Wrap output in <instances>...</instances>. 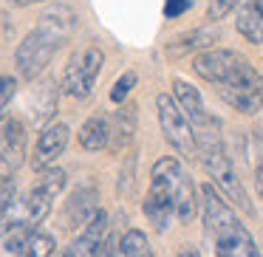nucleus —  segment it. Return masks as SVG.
I'll use <instances>...</instances> for the list:
<instances>
[{
	"label": "nucleus",
	"mask_w": 263,
	"mask_h": 257,
	"mask_svg": "<svg viewBox=\"0 0 263 257\" xmlns=\"http://www.w3.org/2000/svg\"><path fill=\"white\" fill-rule=\"evenodd\" d=\"M133 167H136V155H130V159L125 161V167H122V175H119V195L130 192V187H133Z\"/></svg>",
	"instance_id": "nucleus-25"
},
{
	"label": "nucleus",
	"mask_w": 263,
	"mask_h": 257,
	"mask_svg": "<svg viewBox=\"0 0 263 257\" xmlns=\"http://www.w3.org/2000/svg\"><path fill=\"white\" fill-rule=\"evenodd\" d=\"M80 144L91 153L108 147L110 144V122L105 116H91L85 125L80 127Z\"/></svg>",
	"instance_id": "nucleus-15"
},
{
	"label": "nucleus",
	"mask_w": 263,
	"mask_h": 257,
	"mask_svg": "<svg viewBox=\"0 0 263 257\" xmlns=\"http://www.w3.org/2000/svg\"><path fill=\"white\" fill-rule=\"evenodd\" d=\"M181 178H184V170L173 155H164L153 164L150 189H147V198H144V215L150 218V223L159 232H167L173 215H176V192Z\"/></svg>",
	"instance_id": "nucleus-5"
},
{
	"label": "nucleus",
	"mask_w": 263,
	"mask_h": 257,
	"mask_svg": "<svg viewBox=\"0 0 263 257\" xmlns=\"http://www.w3.org/2000/svg\"><path fill=\"white\" fill-rule=\"evenodd\" d=\"M255 6H257V12H260V17H263V0H255Z\"/></svg>",
	"instance_id": "nucleus-31"
},
{
	"label": "nucleus",
	"mask_w": 263,
	"mask_h": 257,
	"mask_svg": "<svg viewBox=\"0 0 263 257\" xmlns=\"http://www.w3.org/2000/svg\"><path fill=\"white\" fill-rule=\"evenodd\" d=\"M193 0H167V6H164V14L167 17H178V14L184 12V9L190 6Z\"/></svg>",
	"instance_id": "nucleus-28"
},
{
	"label": "nucleus",
	"mask_w": 263,
	"mask_h": 257,
	"mask_svg": "<svg viewBox=\"0 0 263 257\" xmlns=\"http://www.w3.org/2000/svg\"><path fill=\"white\" fill-rule=\"evenodd\" d=\"M26 161V125L20 119H6L0 127V175L12 178Z\"/></svg>",
	"instance_id": "nucleus-8"
},
{
	"label": "nucleus",
	"mask_w": 263,
	"mask_h": 257,
	"mask_svg": "<svg viewBox=\"0 0 263 257\" xmlns=\"http://www.w3.org/2000/svg\"><path fill=\"white\" fill-rule=\"evenodd\" d=\"M133 85H136V71H127V74H122L119 80L114 82V88H110V102L122 105L127 99V93L133 91Z\"/></svg>",
	"instance_id": "nucleus-22"
},
{
	"label": "nucleus",
	"mask_w": 263,
	"mask_h": 257,
	"mask_svg": "<svg viewBox=\"0 0 263 257\" xmlns=\"http://www.w3.org/2000/svg\"><path fill=\"white\" fill-rule=\"evenodd\" d=\"M235 26H238V31L249 43H257V46L263 43V17H260V12H257L255 0H252V3H243V6L238 9V20H235Z\"/></svg>",
	"instance_id": "nucleus-16"
},
{
	"label": "nucleus",
	"mask_w": 263,
	"mask_h": 257,
	"mask_svg": "<svg viewBox=\"0 0 263 257\" xmlns=\"http://www.w3.org/2000/svg\"><path fill=\"white\" fill-rule=\"evenodd\" d=\"M12 6H17V9H23V6H31V3H43V0H9Z\"/></svg>",
	"instance_id": "nucleus-30"
},
{
	"label": "nucleus",
	"mask_w": 263,
	"mask_h": 257,
	"mask_svg": "<svg viewBox=\"0 0 263 257\" xmlns=\"http://www.w3.org/2000/svg\"><path fill=\"white\" fill-rule=\"evenodd\" d=\"M116 257H153L147 234L139 232V229H127L116 243Z\"/></svg>",
	"instance_id": "nucleus-18"
},
{
	"label": "nucleus",
	"mask_w": 263,
	"mask_h": 257,
	"mask_svg": "<svg viewBox=\"0 0 263 257\" xmlns=\"http://www.w3.org/2000/svg\"><path fill=\"white\" fill-rule=\"evenodd\" d=\"M54 251H57V243H54L51 234L37 226L31 229L29 240H26V249H23V257H51Z\"/></svg>",
	"instance_id": "nucleus-20"
},
{
	"label": "nucleus",
	"mask_w": 263,
	"mask_h": 257,
	"mask_svg": "<svg viewBox=\"0 0 263 257\" xmlns=\"http://www.w3.org/2000/svg\"><path fill=\"white\" fill-rule=\"evenodd\" d=\"M31 229H34V226H20V229H14V232H9L6 238H3V249H6L9 254H23L26 240H29Z\"/></svg>",
	"instance_id": "nucleus-21"
},
{
	"label": "nucleus",
	"mask_w": 263,
	"mask_h": 257,
	"mask_svg": "<svg viewBox=\"0 0 263 257\" xmlns=\"http://www.w3.org/2000/svg\"><path fill=\"white\" fill-rule=\"evenodd\" d=\"M91 257H116V240L108 234V238H105L102 243L97 246V251H93Z\"/></svg>",
	"instance_id": "nucleus-27"
},
{
	"label": "nucleus",
	"mask_w": 263,
	"mask_h": 257,
	"mask_svg": "<svg viewBox=\"0 0 263 257\" xmlns=\"http://www.w3.org/2000/svg\"><path fill=\"white\" fill-rule=\"evenodd\" d=\"M173 96H176V102L181 105V110L187 113V119H190V125H193V130L215 119V116H212L210 110H206L204 96H201V93L195 91L193 85H190V82H184V80H173Z\"/></svg>",
	"instance_id": "nucleus-11"
},
{
	"label": "nucleus",
	"mask_w": 263,
	"mask_h": 257,
	"mask_svg": "<svg viewBox=\"0 0 263 257\" xmlns=\"http://www.w3.org/2000/svg\"><path fill=\"white\" fill-rule=\"evenodd\" d=\"M14 93H17L14 76H0V116H3V110H6L9 102L14 99Z\"/></svg>",
	"instance_id": "nucleus-24"
},
{
	"label": "nucleus",
	"mask_w": 263,
	"mask_h": 257,
	"mask_svg": "<svg viewBox=\"0 0 263 257\" xmlns=\"http://www.w3.org/2000/svg\"><path fill=\"white\" fill-rule=\"evenodd\" d=\"M240 3H243V0H210V3H206V20H210V23H218V20H223L235 6H240Z\"/></svg>",
	"instance_id": "nucleus-23"
},
{
	"label": "nucleus",
	"mask_w": 263,
	"mask_h": 257,
	"mask_svg": "<svg viewBox=\"0 0 263 257\" xmlns=\"http://www.w3.org/2000/svg\"><path fill=\"white\" fill-rule=\"evenodd\" d=\"M133 133H136V108L133 105H122L114 116V125H110V147L119 153L130 144Z\"/></svg>",
	"instance_id": "nucleus-13"
},
{
	"label": "nucleus",
	"mask_w": 263,
	"mask_h": 257,
	"mask_svg": "<svg viewBox=\"0 0 263 257\" xmlns=\"http://www.w3.org/2000/svg\"><path fill=\"white\" fill-rule=\"evenodd\" d=\"M102 63H105V54L97 46H88L85 51L74 54L68 60V68H65V76H63V91L71 99H88L99 71H102Z\"/></svg>",
	"instance_id": "nucleus-7"
},
{
	"label": "nucleus",
	"mask_w": 263,
	"mask_h": 257,
	"mask_svg": "<svg viewBox=\"0 0 263 257\" xmlns=\"http://www.w3.org/2000/svg\"><path fill=\"white\" fill-rule=\"evenodd\" d=\"M198 212V201H195V184L190 181L187 175L181 178L178 184V192H176V218L181 223H190Z\"/></svg>",
	"instance_id": "nucleus-19"
},
{
	"label": "nucleus",
	"mask_w": 263,
	"mask_h": 257,
	"mask_svg": "<svg viewBox=\"0 0 263 257\" xmlns=\"http://www.w3.org/2000/svg\"><path fill=\"white\" fill-rule=\"evenodd\" d=\"M74 20L77 17L68 6H51L40 14L37 29H31L23 37V43L17 46V54H14V65H17V74L23 80L31 82L46 71V65L57 54V48L71 37Z\"/></svg>",
	"instance_id": "nucleus-1"
},
{
	"label": "nucleus",
	"mask_w": 263,
	"mask_h": 257,
	"mask_svg": "<svg viewBox=\"0 0 263 257\" xmlns=\"http://www.w3.org/2000/svg\"><path fill=\"white\" fill-rule=\"evenodd\" d=\"M178 257H201V251L195 249V246H181V251H178Z\"/></svg>",
	"instance_id": "nucleus-29"
},
{
	"label": "nucleus",
	"mask_w": 263,
	"mask_h": 257,
	"mask_svg": "<svg viewBox=\"0 0 263 257\" xmlns=\"http://www.w3.org/2000/svg\"><path fill=\"white\" fill-rule=\"evenodd\" d=\"M63 189H65V170H60V167H48V170L40 172V178L34 181L31 192L43 195L46 201H51V204H54V198H57Z\"/></svg>",
	"instance_id": "nucleus-17"
},
{
	"label": "nucleus",
	"mask_w": 263,
	"mask_h": 257,
	"mask_svg": "<svg viewBox=\"0 0 263 257\" xmlns=\"http://www.w3.org/2000/svg\"><path fill=\"white\" fill-rule=\"evenodd\" d=\"M195 144H198V161L204 164V170L210 172L212 181L218 184V189L249 215L252 212L249 195H246L238 172H235L232 159L227 155V147H223V139H221V119L218 116L212 122H206V125L195 127Z\"/></svg>",
	"instance_id": "nucleus-3"
},
{
	"label": "nucleus",
	"mask_w": 263,
	"mask_h": 257,
	"mask_svg": "<svg viewBox=\"0 0 263 257\" xmlns=\"http://www.w3.org/2000/svg\"><path fill=\"white\" fill-rule=\"evenodd\" d=\"M99 195L93 187H82L65 201V226L68 229H80L91 221L93 215L99 212Z\"/></svg>",
	"instance_id": "nucleus-12"
},
{
	"label": "nucleus",
	"mask_w": 263,
	"mask_h": 257,
	"mask_svg": "<svg viewBox=\"0 0 263 257\" xmlns=\"http://www.w3.org/2000/svg\"><path fill=\"white\" fill-rule=\"evenodd\" d=\"M221 40V26L218 23H210V26H201V29H193V31H184L178 34L176 40H170L167 46V57L170 60H181V57H190L195 51H210L212 43Z\"/></svg>",
	"instance_id": "nucleus-10"
},
{
	"label": "nucleus",
	"mask_w": 263,
	"mask_h": 257,
	"mask_svg": "<svg viewBox=\"0 0 263 257\" xmlns=\"http://www.w3.org/2000/svg\"><path fill=\"white\" fill-rule=\"evenodd\" d=\"M193 71L201 80L212 82V85H229V88H243V91H255L263 96V76L249 65V60L240 57L238 51L229 48H210L201 51L193 60Z\"/></svg>",
	"instance_id": "nucleus-4"
},
{
	"label": "nucleus",
	"mask_w": 263,
	"mask_h": 257,
	"mask_svg": "<svg viewBox=\"0 0 263 257\" xmlns=\"http://www.w3.org/2000/svg\"><path fill=\"white\" fill-rule=\"evenodd\" d=\"M68 125H63V122H51V125L43 127V133L37 136V147L34 153H31V167L34 170H48V167H54V161L60 159V155L65 153V147H68Z\"/></svg>",
	"instance_id": "nucleus-9"
},
{
	"label": "nucleus",
	"mask_w": 263,
	"mask_h": 257,
	"mask_svg": "<svg viewBox=\"0 0 263 257\" xmlns=\"http://www.w3.org/2000/svg\"><path fill=\"white\" fill-rule=\"evenodd\" d=\"M156 110H159V125L164 139L170 142V147L176 150L181 159H198V144H195V130L190 125L187 113L181 110V105L176 102L173 93H159L156 99Z\"/></svg>",
	"instance_id": "nucleus-6"
},
{
	"label": "nucleus",
	"mask_w": 263,
	"mask_h": 257,
	"mask_svg": "<svg viewBox=\"0 0 263 257\" xmlns=\"http://www.w3.org/2000/svg\"><path fill=\"white\" fill-rule=\"evenodd\" d=\"M201 212L215 257H260V249L255 246L249 229L238 221L232 206L218 195L212 184L201 187Z\"/></svg>",
	"instance_id": "nucleus-2"
},
{
	"label": "nucleus",
	"mask_w": 263,
	"mask_h": 257,
	"mask_svg": "<svg viewBox=\"0 0 263 257\" xmlns=\"http://www.w3.org/2000/svg\"><path fill=\"white\" fill-rule=\"evenodd\" d=\"M12 201H14V181L6 175H0V212L6 209Z\"/></svg>",
	"instance_id": "nucleus-26"
},
{
	"label": "nucleus",
	"mask_w": 263,
	"mask_h": 257,
	"mask_svg": "<svg viewBox=\"0 0 263 257\" xmlns=\"http://www.w3.org/2000/svg\"><path fill=\"white\" fill-rule=\"evenodd\" d=\"M218 96L223 99V102L229 105L232 110H238V113H257V110L263 108V96L255 91H243V88H229V85H215Z\"/></svg>",
	"instance_id": "nucleus-14"
}]
</instances>
